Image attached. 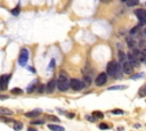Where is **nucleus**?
<instances>
[{
	"label": "nucleus",
	"mask_w": 146,
	"mask_h": 131,
	"mask_svg": "<svg viewBox=\"0 0 146 131\" xmlns=\"http://www.w3.org/2000/svg\"><path fill=\"white\" fill-rule=\"evenodd\" d=\"M119 70H120V64L118 62H115V60H112L106 66V74L110 75V76H115L118 74Z\"/></svg>",
	"instance_id": "obj_1"
},
{
	"label": "nucleus",
	"mask_w": 146,
	"mask_h": 131,
	"mask_svg": "<svg viewBox=\"0 0 146 131\" xmlns=\"http://www.w3.org/2000/svg\"><path fill=\"white\" fill-rule=\"evenodd\" d=\"M29 56H30V53H29V49L26 48H23L21 50V54L18 57V64L21 66H25L26 65L27 60H29Z\"/></svg>",
	"instance_id": "obj_2"
},
{
	"label": "nucleus",
	"mask_w": 146,
	"mask_h": 131,
	"mask_svg": "<svg viewBox=\"0 0 146 131\" xmlns=\"http://www.w3.org/2000/svg\"><path fill=\"white\" fill-rule=\"evenodd\" d=\"M135 15L137 16L139 25H146V10L143 8H138L135 10Z\"/></svg>",
	"instance_id": "obj_3"
},
{
	"label": "nucleus",
	"mask_w": 146,
	"mask_h": 131,
	"mask_svg": "<svg viewBox=\"0 0 146 131\" xmlns=\"http://www.w3.org/2000/svg\"><path fill=\"white\" fill-rule=\"evenodd\" d=\"M70 87H71L74 91H80V90H82L84 88V83L82 81L79 80V79H72V80L70 81Z\"/></svg>",
	"instance_id": "obj_4"
},
{
	"label": "nucleus",
	"mask_w": 146,
	"mask_h": 131,
	"mask_svg": "<svg viewBox=\"0 0 146 131\" xmlns=\"http://www.w3.org/2000/svg\"><path fill=\"white\" fill-rule=\"evenodd\" d=\"M106 82H107V74H106V73H101V74H98L97 77L95 79V83L97 87L104 86Z\"/></svg>",
	"instance_id": "obj_5"
},
{
	"label": "nucleus",
	"mask_w": 146,
	"mask_h": 131,
	"mask_svg": "<svg viewBox=\"0 0 146 131\" xmlns=\"http://www.w3.org/2000/svg\"><path fill=\"white\" fill-rule=\"evenodd\" d=\"M9 79H10V74L1 75V77H0V90H6L7 89Z\"/></svg>",
	"instance_id": "obj_6"
},
{
	"label": "nucleus",
	"mask_w": 146,
	"mask_h": 131,
	"mask_svg": "<svg viewBox=\"0 0 146 131\" xmlns=\"http://www.w3.org/2000/svg\"><path fill=\"white\" fill-rule=\"evenodd\" d=\"M55 88H57V81L56 80H50L47 83V86H46V91H47L48 94H51V93H54Z\"/></svg>",
	"instance_id": "obj_7"
},
{
	"label": "nucleus",
	"mask_w": 146,
	"mask_h": 131,
	"mask_svg": "<svg viewBox=\"0 0 146 131\" xmlns=\"http://www.w3.org/2000/svg\"><path fill=\"white\" fill-rule=\"evenodd\" d=\"M122 67H123V72H125V74H132V72H134V66L131 65L128 60H125V62L123 63Z\"/></svg>",
	"instance_id": "obj_8"
},
{
	"label": "nucleus",
	"mask_w": 146,
	"mask_h": 131,
	"mask_svg": "<svg viewBox=\"0 0 146 131\" xmlns=\"http://www.w3.org/2000/svg\"><path fill=\"white\" fill-rule=\"evenodd\" d=\"M69 88H70L69 82H60V81H57V89L60 91H67Z\"/></svg>",
	"instance_id": "obj_9"
},
{
	"label": "nucleus",
	"mask_w": 146,
	"mask_h": 131,
	"mask_svg": "<svg viewBox=\"0 0 146 131\" xmlns=\"http://www.w3.org/2000/svg\"><path fill=\"white\" fill-rule=\"evenodd\" d=\"M127 58H128V62L130 63V64L134 66V67H135V66H138V65H139V63H138V59L134 56V55H132V53H130V54L127 55Z\"/></svg>",
	"instance_id": "obj_10"
},
{
	"label": "nucleus",
	"mask_w": 146,
	"mask_h": 131,
	"mask_svg": "<svg viewBox=\"0 0 146 131\" xmlns=\"http://www.w3.org/2000/svg\"><path fill=\"white\" fill-rule=\"evenodd\" d=\"M41 113H42V111L40 110V108H38V110H33V111H31V112L25 113V116H26V117H37V116H39Z\"/></svg>",
	"instance_id": "obj_11"
},
{
	"label": "nucleus",
	"mask_w": 146,
	"mask_h": 131,
	"mask_svg": "<svg viewBox=\"0 0 146 131\" xmlns=\"http://www.w3.org/2000/svg\"><path fill=\"white\" fill-rule=\"evenodd\" d=\"M0 114L1 115H5V116H10L13 115V111H10L9 108H6V107H0Z\"/></svg>",
	"instance_id": "obj_12"
},
{
	"label": "nucleus",
	"mask_w": 146,
	"mask_h": 131,
	"mask_svg": "<svg viewBox=\"0 0 146 131\" xmlns=\"http://www.w3.org/2000/svg\"><path fill=\"white\" fill-rule=\"evenodd\" d=\"M48 129L51 131H64V128L57 124H48Z\"/></svg>",
	"instance_id": "obj_13"
},
{
	"label": "nucleus",
	"mask_w": 146,
	"mask_h": 131,
	"mask_svg": "<svg viewBox=\"0 0 146 131\" xmlns=\"http://www.w3.org/2000/svg\"><path fill=\"white\" fill-rule=\"evenodd\" d=\"M118 57H119V63H125V58H127V56L125 55V53H123L122 50L118 51Z\"/></svg>",
	"instance_id": "obj_14"
},
{
	"label": "nucleus",
	"mask_w": 146,
	"mask_h": 131,
	"mask_svg": "<svg viewBox=\"0 0 146 131\" xmlns=\"http://www.w3.org/2000/svg\"><path fill=\"white\" fill-rule=\"evenodd\" d=\"M37 84H38V81H34L33 83H31L30 86L27 87V89H26V91L29 94H31V93H33L34 90H36V88H37Z\"/></svg>",
	"instance_id": "obj_15"
},
{
	"label": "nucleus",
	"mask_w": 146,
	"mask_h": 131,
	"mask_svg": "<svg viewBox=\"0 0 146 131\" xmlns=\"http://www.w3.org/2000/svg\"><path fill=\"white\" fill-rule=\"evenodd\" d=\"M0 121H2L5 123H15V120L10 119L9 116H0Z\"/></svg>",
	"instance_id": "obj_16"
},
{
	"label": "nucleus",
	"mask_w": 146,
	"mask_h": 131,
	"mask_svg": "<svg viewBox=\"0 0 146 131\" xmlns=\"http://www.w3.org/2000/svg\"><path fill=\"white\" fill-rule=\"evenodd\" d=\"M125 41H127V45H128V47H130L131 49H134L135 46H136V41H135L134 39L127 38V39H125Z\"/></svg>",
	"instance_id": "obj_17"
},
{
	"label": "nucleus",
	"mask_w": 146,
	"mask_h": 131,
	"mask_svg": "<svg viewBox=\"0 0 146 131\" xmlns=\"http://www.w3.org/2000/svg\"><path fill=\"white\" fill-rule=\"evenodd\" d=\"M138 95H139V97H146V83L140 87L139 91H138Z\"/></svg>",
	"instance_id": "obj_18"
},
{
	"label": "nucleus",
	"mask_w": 146,
	"mask_h": 131,
	"mask_svg": "<svg viewBox=\"0 0 146 131\" xmlns=\"http://www.w3.org/2000/svg\"><path fill=\"white\" fill-rule=\"evenodd\" d=\"M125 3H127V6L128 7H135L139 3V0H127Z\"/></svg>",
	"instance_id": "obj_19"
},
{
	"label": "nucleus",
	"mask_w": 146,
	"mask_h": 131,
	"mask_svg": "<svg viewBox=\"0 0 146 131\" xmlns=\"http://www.w3.org/2000/svg\"><path fill=\"white\" fill-rule=\"evenodd\" d=\"M128 87L127 86H113V87H110V88H107V90L110 91V90H125V89H127Z\"/></svg>",
	"instance_id": "obj_20"
},
{
	"label": "nucleus",
	"mask_w": 146,
	"mask_h": 131,
	"mask_svg": "<svg viewBox=\"0 0 146 131\" xmlns=\"http://www.w3.org/2000/svg\"><path fill=\"white\" fill-rule=\"evenodd\" d=\"M13 128H14V130H16V131L22 130V129H23V123L16 122V121H15V123H14V125H13Z\"/></svg>",
	"instance_id": "obj_21"
},
{
	"label": "nucleus",
	"mask_w": 146,
	"mask_h": 131,
	"mask_svg": "<svg viewBox=\"0 0 146 131\" xmlns=\"http://www.w3.org/2000/svg\"><path fill=\"white\" fill-rule=\"evenodd\" d=\"M92 115H94V117H95V119H103V117H104V114H103V112H99V111H95V112L92 113Z\"/></svg>",
	"instance_id": "obj_22"
},
{
	"label": "nucleus",
	"mask_w": 146,
	"mask_h": 131,
	"mask_svg": "<svg viewBox=\"0 0 146 131\" xmlns=\"http://www.w3.org/2000/svg\"><path fill=\"white\" fill-rule=\"evenodd\" d=\"M57 81H60V82H69V79H67V76L65 74H61L58 76V79H57Z\"/></svg>",
	"instance_id": "obj_23"
},
{
	"label": "nucleus",
	"mask_w": 146,
	"mask_h": 131,
	"mask_svg": "<svg viewBox=\"0 0 146 131\" xmlns=\"http://www.w3.org/2000/svg\"><path fill=\"white\" fill-rule=\"evenodd\" d=\"M20 12H21V7H20V5H17V6H16L15 8L12 10V14L14 16H17L18 14H20Z\"/></svg>",
	"instance_id": "obj_24"
},
{
	"label": "nucleus",
	"mask_w": 146,
	"mask_h": 131,
	"mask_svg": "<svg viewBox=\"0 0 146 131\" xmlns=\"http://www.w3.org/2000/svg\"><path fill=\"white\" fill-rule=\"evenodd\" d=\"M98 128L101 130H107V129L111 128V125L107 124V123H101V124H98Z\"/></svg>",
	"instance_id": "obj_25"
},
{
	"label": "nucleus",
	"mask_w": 146,
	"mask_h": 131,
	"mask_svg": "<svg viewBox=\"0 0 146 131\" xmlns=\"http://www.w3.org/2000/svg\"><path fill=\"white\" fill-rule=\"evenodd\" d=\"M145 76V74L144 73H138V74H135V75H131V80H138V79H140V77H144Z\"/></svg>",
	"instance_id": "obj_26"
},
{
	"label": "nucleus",
	"mask_w": 146,
	"mask_h": 131,
	"mask_svg": "<svg viewBox=\"0 0 146 131\" xmlns=\"http://www.w3.org/2000/svg\"><path fill=\"white\" fill-rule=\"evenodd\" d=\"M12 94H14V95H22L23 90L20 89V88H14V89H12Z\"/></svg>",
	"instance_id": "obj_27"
},
{
	"label": "nucleus",
	"mask_w": 146,
	"mask_h": 131,
	"mask_svg": "<svg viewBox=\"0 0 146 131\" xmlns=\"http://www.w3.org/2000/svg\"><path fill=\"white\" fill-rule=\"evenodd\" d=\"M45 123V121L43 120H36V121H32L31 122V124H33V125H40V124H43Z\"/></svg>",
	"instance_id": "obj_28"
},
{
	"label": "nucleus",
	"mask_w": 146,
	"mask_h": 131,
	"mask_svg": "<svg viewBox=\"0 0 146 131\" xmlns=\"http://www.w3.org/2000/svg\"><path fill=\"white\" fill-rule=\"evenodd\" d=\"M47 117H48V120H50V121H54V122H60V119H58L57 116H54V115H48Z\"/></svg>",
	"instance_id": "obj_29"
},
{
	"label": "nucleus",
	"mask_w": 146,
	"mask_h": 131,
	"mask_svg": "<svg viewBox=\"0 0 146 131\" xmlns=\"http://www.w3.org/2000/svg\"><path fill=\"white\" fill-rule=\"evenodd\" d=\"M138 30H139V29H138V26L132 27V29L130 30V34H131V36H134V34H136V33L138 32Z\"/></svg>",
	"instance_id": "obj_30"
},
{
	"label": "nucleus",
	"mask_w": 146,
	"mask_h": 131,
	"mask_svg": "<svg viewBox=\"0 0 146 131\" xmlns=\"http://www.w3.org/2000/svg\"><path fill=\"white\" fill-rule=\"evenodd\" d=\"M125 112H123L122 110H113L112 111V114H123Z\"/></svg>",
	"instance_id": "obj_31"
},
{
	"label": "nucleus",
	"mask_w": 146,
	"mask_h": 131,
	"mask_svg": "<svg viewBox=\"0 0 146 131\" xmlns=\"http://www.w3.org/2000/svg\"><path fill=\"white\" fill-rule=\"evenodd\" d=\"M84 81H86V83H90L91 82V77L89 75H84Z\"/></svg>",
	"instance_id": "obj_32"
},
{
	"label": "nucleus",
	"mask_w": 146,
	"mask_h": 131,
	"mask_svg": "<svg viewBox=\"0 0 146 131\" xmlns=\"http://www.w3.org/2000/svg\"><path fill=\"white\" fill-rule=\"evenodd\" d=\"M43 88H45V86H42V84H41V86H39L38 93H42V91H43V90H45V89H43Z\"/></svg>",
	"instance_id": "obj_33"
},
{
	"label": "nucleus",
	"mask_w": 146,
	"mask_h": 131,
	"mask_svg": "<svg viewBox=\"0 0 146 131\" xmlns=\"http://www.w3.org/2000/svg\"><path fill=\"white\" fill-rule=\"evenodd\" d=\"M54 66H55V59H51L50 65H49V69H51V67H54Z\"/></svg>",
	"instance_id": "obj_34"
},
{
	"label": "nucleus",
	"mask_w": 146,
	"mask_h": 131,
	"mask_svg": "<svg viewBox=\"0 0 146 131\" xmlns=\"http://www.w3.org/2000/svg\"><path fill=\"white\" fill-rule=\"evenodd\" d=\"M74 113H67V117H69V119H73V117H74Z\"/></svg>",
	"instance_id": "obj_35"
},
{
	"label": "nucleus",
	"mask_w": 146,
	"mask_h": 131,
	"mask_svg": "<svg viewBox=\"0 0 146 131\" xmlns=\"http://www.w3.org/2000/svg\"><path fill=\"white\" fill-rule=\"evenodd\" d=\"M87 120H88V121H95V117H94V116H91V117H90V116H87Z\"/></svg>",
	"instance_id": "obj_36"
},
{
	"label": "nucleus",
	"mask_w": 146,
	"mask_h": 131,
	"mask_svg": "<svg viewBox=\"0 0 146 131\" xmlns=\"http://www.w3.org/2000/svg\"><path fill=\"white\" fill-rule=\"evenodd\" d=\"M7 98H8V96H6V95H0V99H2V100H3V99H7Z\"/></svg>",
	"instance_id": "obj_37"
},
{
	"label": "nucleus",
	"mask_w": 146,
	"mask_h": 131,
	"mask_svg": "<svg viewBox=\"0 0 146 131\" xmlns=\"http://www.w3.org/2000/svg\"><path fill=\"white\" fill-rule=\"evenodd\" d=\"M27 131H38V130L34 129V128H32V127H30V128H27Z\"/></svg>",
	"instance_id": "obj_38"
},
{
	"label": "nucleus",
	"mask_w": 146,
	"mask_h": 131,
	"mask_svg": "<svg viewBox=\"0 0 146 131\" xmlns=\"http://www.w3.org/2000/svg\"><path fill=\"white\" fill-rule=\"evenodd\" d=\"M29 70H30V71L32 72V73H34V72H36V71H34V69H33V67H29Z\"/></svg>",
	"instance_id": "obj_39"
},
{
	"label": "nucleus",
	"mask_w": 146,
	"mask_h": 131,
	"mask_svg": "<svg viewBox=\"0 0 146 131\" xmlns=\"http://www.w3.org/2000/svg\"><path fill=\"white\" fill-rule=\"evenodd\" d=\"M144 34H145V36H146V27H145V29H144Z\"/></svg>",
	"instance_id": "obj_40"
},
{
	"label": "nucleus",
	"mask_w": 146,
	"mask_h": 131,
	"mask_svg": "<svg viewBox=\"0 0 146 131\" xmlns=\"http://www.w3.org/2000/svg\"><path fill=\"white\" fill-rule=\"evenodd\" d=\"M102 1H107V0H102Z\"/></svg>",
	"instance_id": "obj_41"
},
{
	"label": "nucleus",
	"mask_w": 146,
	"mask_h": 131,
	"mask_svg": "<svg viewBox=\"0 0 146 131\" xmlns=\"http://www.w3.org/2000/svg\"><path fill=\"white\" fill-rule=\"evenodd\" d=\"M122 1H127V0H122Z\"/></svg>",
	"instance_id": "obj_42"
},
{
	"label": "nucleus",
	"mask_w": 146,
	"mask_h": 131,
	"mask_svg": "<svg viewBox=\"0 0 146 131\" xmlns=\"http://www.w3.org/2000/svg\"><path fill=\"white\" fill-rule=\"evenodd\" d=\"M145 5H146V3H145Z\"/></svg>",
	"instance_id": "obj_43"
}]
</instances>
